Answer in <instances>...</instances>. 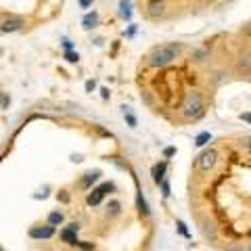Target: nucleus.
I'll use <instances>...</instances> for the list:
<instances>
[{"instance_id":"f704fd0d","label":"nucleus","mask_w":251,"mask_h":251,"mask_svg":"<svg viewBox=\"0 0 251 251\" xmlns=\"http://www.w3.org/2000/svg\"><path fill=\"white\" fill-rule=\"evenodd\" d=\"M99 92H100V99H103V100H109V99H111V90H109V88H100Z\"/></svg>"},{"instance_id":"b1692460","label":"nucleus","mask_w":251,"mask_h":251,"mask_svg":"<svg viewBox=\"0 0 251 251\" xmlns=\"http://www.w3.org/2000/svg\"><path fill=\"white\" fill-rule=\"evenodd\" d=\"M63 57H65V61H67V63H80V54H77V50L63 52Z\"/></svg>"},{"instance_id":"ea45409f","label":"nucleus","mask_w":251,"mask_h":251,"mask_svg":"<svg viewBox=\"0 0 251 251\" xmlns=\"http://www.w3.org/2000/svg\"><path fill=\"white\" fill-rule=\"evenodd\" d=\"M247 251H251V243H249V247H247Z\"/></svg>"},{"instance_id":"72a5a7b5","label":"nucleus","mask_w":251,"mask_h":251,"mask_svg":"<svg viewBox=\"0 0 251 251\" xmlns=\"http://www.w3.org/2000/svg\"><path fill=\"white\" fill-rule=\"evenodd\" d=\"M84 88H86V92H94V90H97V82H94V80H86Z\"/></svg>"},{"instance_id":"9d476101","label":"nucleus","mask_w":251,"mask_h":251,"mask_svg":"<svg viewBox=\"0 0 251 251\" xmlns=\"http://www.w3.org/2000/svg\"><path fill=\"white\" fill-rule=\"evenodd\" d=\"M237 72L241 74V75H247V74H251V50H243L241 54H239V59H237Z\"/></svg>"},{"instance_id":"7ed1b4c3","label":"nucleus","mask_w":251,"mask_h":251,"mask_svg":"<svg viewBox=\"0 0 251 251\" xmlns=\"http://www.w3.org/2000/svg\"><path fill=\"white\" fill-rule=\"evenodd\" d=\"M218 163H220V151L218 149H205V151L199 153L195 166H197V170L203 172V174H209V172L216 170Z\"/></svg>"},{"instance_id":"5701e85b","label":"nucleus","mask_w":251,"mask_h":251,"mask_svg":"<svg viewBox=\"0 0 251 251\" xmlns=\"http://www.w3.org/2000/svg\"><path fill=\"white\" fill-rule=\"evenodd\" d=\"M99 188H100V193L103 195H109V193H115V182H103V184H99Z\"/></svg>"},{"instance_id":"e433bc0d","label":"nucleus","mask_w":251,"mask_h":251,"mask_svg":"<svg viewBox=\"0 0 251 251\" xmlns=\"http://www.w3.org/2000/svg\"><path fill=\"white\" fill-rule=\"evenodd\" d=\"M94 46H105V38H94Z\"/></svg>"},{"instance_id":"ddd939ff","label":"nucleus","mask_w":251,"mask_h":251,"mask_svg":"<svg viewBox=\"0 0 251 251\" xmlns=\"http://www.w3.org/2000/svg\"><path fill=\"white\" fill-rule=\"evenodd\" d=\"M117 15H120V19L124 21H132V15H134V11H132V2L130 0H120V4H117Z\"/></svg>"},{"instance_id":"f8f14e48","label":"nucleus","mask_w":251,"mask_h":251,"mask_svg":"<svg viewBox=\"0 0 251 251\" xmlns=\"http://www.w3.org/2000/svg\"><path fill=\"white\" fill-rule=\"evenodd\" d=\"M122 211H124V205H122L120 199H109L107 201V205H105V216L107 218H120Z\"/></svg>"},{"instance_id":"6ab92c4d","label":"nucleus","mask_w":251,"mask_h":251,"mask_svg":"<svg viewBox=\"0 0 251 251\" xmlns=\"http://www.w3.org/2000/svg\"><path fill=\"white\" fill-rule=\"evenodd\" d=\"M207 59H209V50H203V49L193 50V61L195 63H205Z\"/></svg>"},{"instance_id":"6e6552de","label":"nucleus","mask_w":251,"mask_h":251,"mask_svg":"<svg viewBox=\"0 0 251 251\" xmlns=\"http://www.w3.org/2000/svg\"><path fill=\"white\" fill-rule=\"evenodd\" d=\"M100 174H103L100 170H90V172H86V174H82V178H80V188H82V191H92V184L99 182Z\"/></svg>"},{"instance_id":"412c9836","label":"nucleus","mask_w":251,"mask_h":251,"mask_svg":"<svg viewBox=\"0 0 251 251\" xmlns=\"http://www.w3.org/2000/svg\"><path fill=\"white\" fill-rule=\"evenodd\" d=\"M9 105H11V94L6 92V90H2V92H0V109H2V111H6V109H9Z\"/></svg>"},{"instance_id":"9b49d317","label":"nucleus","mask_w":251,"mask_h":251,"mask_svg":"<svg viewBox=\"0 0 251 251\" xmlns=\"http://www.w3.org/2000/svg\"><path fill=\"white\" fill-rule=\"evenodd\" d=\"M166 172H168V159H163V161H159V163H155L153 170H151L153 182H155V184H161L163 180H166Z\"/></svg>"},{"instance_id":"c756f323","label":"nucleus","mask_w":251,"mask_h":251,"mask_svg":"<svg viewBox=\"0 0 251 251\" xmlns=\"http://www.w3.org/2000/svg\"><path fill=\"white\" fill-rule=\"evenodd\" d=\"M49 191H50V186H44L42 191H38L34 195V199H46V197H49Z\"/></svg>"},{"instance_id":"39448f33","label":"nucleus","mask_w":251,"mask_h":251,"mask_svg":"<svg viewBox=\"0 0 251 251\" xmlns=\"http://www.w3.org/2000/svg\"><path fill=\"white\" fill-rule=\"evenodd\" d=\"M27 234H29V239H34V241H49L57 234V228L50 224H38V226H31Z\"/></svg>"},{"instance_id":"bb28decb","label":"nucleus","mask_w":251,"mask_h":251,"mask_svg":"<svg viewBox=\"0 0 251 251\" xmlns=\"http://www.w3.org/2000/svg\"><path fill=\"white\" fill-rule=\"evenodd\" d=\"M57 199H59L61 203H69V201H72V197H69V191H67V188H61V191L57 193Z\"/></svg>"},{"instance_id":"cd10ccee","label":"nucleus","mask_w":251,"mask_h":251,"mask_svg":"<svg viewBox=\"0 0 251 251\" xmlns=\"http://www.w3.org/2000/svg\"><path fill=\"white\" fill-rule=\"evenodd\" d=\"M159 186H161V195H163V199H168V197H170V180L166 178Z\"/></svg>"},{"instance_id":"f3484780","label":"nucleus","mask_w":251,"mask_h":251,"mask_svg":"<svg viewBox=\"0 0 251 251\" xmlns=\"http://www.w3.org/2000/svg\"><path fill=\"white\" fill-rule=\"evenodd\" d=\"M201 232H203V237L209 239V241H216L218 239V230H216V226L214 222H205L201 226Z\"/></svg>"},{"instance_id":"f03ea898","label":"nucleus","mask_w":251,"mask_h":251,"mask_svg":"<svg viewBox=\"0 0 251 251\" xmlns=\"http://www.w3.org/2000/svg\"><path fill=\"white\" fill-rule=\"evenodd\" d=\"M203 115H205V94L199 88H191L180 105V117L184 122H197Z\"/></svg>"},{"instance_id":"aec40b11","label":"nucleus","mask_w":251,"mask_h":251,"mask_svg":"<svg viewBox=\"0 0 251 251\" xmlns=\"http://www.w3.org/2000/svg\"><path fill=\"white\" fill-rule=\"evenodd\" d=\"M138 209H140V214H143L145 218H149L151 216V209H149V205H147V201H145V197H143V193H138Z\"/></svg>"},{"instance_id":"58836bf2","label":"nucleus","mask_w":251,"mask_h":251,"mask_svg":"<svg viewBox=\"0 0 251 251\" xmlns=\"http://www.w3.org/2000/svg\"><path fill=\"white\" fill-rule=\"evenodd\" d=\"M245 149H247V151L251 153V138H247V140H245Z\"/></svg>"},{"instance_id":"473e14b6","label":"nucleus","mask_w":251,"mask_h":251,"mask_svg":"<svg viewBox=\"0 0 251 251\" xmlns=\"http://www.w3.org/2000/svg\"><path fill=\"white\" fill-rule=\"evenodd\" d=\"M77 4H80V9H84V11H88L90 6L94 4V0H77Z\"/></svg>"},{"instance_id":"393cba45","label":"nucleus","mask_w":251,"mask_h":251,"mask_svg":"<svg viewBox=\"0 0 251 251\" xmlns=\"http://www.w3.org/2000/svg\"><path fill=\"white\" fill-rule=\"evenodd\" d=\"M226 75H228L226 72H216V74H211L209 80H211V84H220V82H224V80H226Z\"/></svg>"},{"instance_id":"a211bd4d","label":"nucleus","mask_w":251,"mask_h":251,"mask_svg":"<svg viewBox=\"0 0 251 251\" xmlns=\"http://www.w3.org/2000/svg\"><path fill=\"white\" fill-rule=\"evenodd\" d=\"M209 140H211V134H209V132H199L197 138H195V147L203 149V147H205V145L209 143Z\"/></svg>"},{"instance_id":"0eeeda50","label":"nucleus","mask_w":251,"mask_h":251,"mask_svg":"<svg viewBox=\"0 0 251 251\" xmlns=\"http://www.w3.org/2000/svg\"><path fill=\"white\" fill-rule=\"evenodd\" d=\"M168 11V4H166V0H149L147 2V15L151 19H159L163 17Z\"/></svg>"},{"instance_id":"20e7f679","label":"nucleus","mask_w":251,"mask_h":251,"mask_svg":"<svg viewBox=\"0 0 251 251\" xmlns=\"http://www.w3.org/2000/svg\"><path fill=\"white\" fill-rule=\"evenodd\" d=\"M25 25H27V19L23 17V15L11 13V15H4V17H2V23H0V31H2V34H13V31H19V29H23Z\"/></svg>"},{"instance_id":"423d86ee","label":"nucleus","mask_w":251,"mask_h":251,"mask_svg":"<svg viewBox=\"0 0 251 251\" xmlns=\"http://www.w3.org/2000/svg\"><path fill=\"white\" fill-rule=\"evenodd\" d=\"M77 232H80V224H77V222H69L65 228L59 232V239L65 243V245L75 247L77 243H80V239H77Z\"/></svg>"},{"instance_id":"f257e3e1","label":"nucleus","mask_w":251,"mask_h":251,"mask_svg":"<svg viewBox=\"0 0 251 251\" xmlns=\"http://www.w3.org/2000/svg\"><path fill=\"white\" fill-rule=\"evenodd\" d=\"M184 50H186V46L182 42L157 44L145 54V63L149 67H153V69H163V67H168L170 63H174Z\"/></svg>"},{"instance_id":"2eb2a0df","label":"nucleus","mask_w":251,"mask_h":251,"mask_svg":"<svg viewBox=\"0 0 251 251\" xmlns=\"http://www.w3.org/2000/svg\"><path fill=\"white\" fill-rule=\"evenodd\" d=\"M46 224L54 226V228H57V226H63V224H65V214H63L61 209H52L50 214L46 216Z\"/></svg>"},{"instance_id":"c85d7f7f","label":"nucleus","mask_w":251,"mask_h":251,"mask_svg":"<svg viewBox=\"0 0 251 251\" xmlns=\"http://www.w3.org/2000/svg\"><path fill=\"white\" fill-rule=\"evenodd\" d=\"M136 29H138V25H136V23H130V25H128V29L124 31V36H126V38H132V36L136 34Z\"/></svg>"},{"instance_id":"2f4dec72","label":"nucleus","mask_w":251,"mask_h":251,"mask_svg":"<svg viewBox=\"0 0 251 251\" xmlns=\"http://www.w3.org/2000/svg\"><path fill=\"white\" fill-rule=\"evenodd\" d=\"M178 230H180V234H182V237H191V234H188V230H186V224L182 222V220H178Z\"/></svg>"},{"instance_id":"c9c22d12","label":"nucleus","mask_w":251,"mask_h":251,"mask_svg":"<svg viewBox=\"0 0 251 251\" xmlns=\"http://www.w3.org/2000/svg\"><path fill=\"white\" fill-rule=\"evenodd\" d=\"M239 120H241V122H247V124H251V111L241 113V115H239Z\"/></svg>"},{"instance_id":"7c9ffc66","label":"nucleus","mask_w":251,"mask_h":251,"mask_svg":"<svg viewBox=\"0 0 251 251\" xmlns=\"http://www.w3.org/2000/svg\"><path fill=\"white\" fill-rule=\"evenodd\" d=\"M176 155V147H166L163 149V159H170V157Z\"/></svg>"},{"instance_id":"dca6fc26","label":"nucleus","mask_w":251,"mask_h":251,"mask_svg":"<svg viewBox=\"0 0 251 251\" xmlns=\"http://www.w3.org/2000/svg\"><path fill=\"white\" fill-rule=\"evenodd\" d=\"M122 115H124V120H126V124L130 126V128H136L138 126V120H136V115L132 113V107H128V105H124L122 107Z\"/></svg>"},{"instance_id":"a878e982","label":"nucleus","mask_w":251,"mask_h":251,"mask_svg":"<svg viewBox=\"0 0 251 251\" xmlns=\"http://www.w3.org/2000/svg\"><path fill=\"white\" fill-rule=\"evenodd\" d=\"M75 249H82V251H94L97 249V245H94V243H88V241H80L75 245Z\"/></svg>"},{"instance_id":"1a4fd4ad","label":"nucleus","mask_w":251,"mask_h":251,"mask_svg":"<svg viewBox=\"0 0 251 251\" xmlns=\"http://www.w3.org/2000/svg\"><path fill=\"white\" fill-rule=\"evenodd\" d=\"M99 23H100V15L99 11H88L82 17V29L84 31H92V29H97L99 27Z\"/></svg>"},{"instance_id":"4be33fe9","label":"nucleus","mask_w":251,"mask_h":251,"mask_svg":"<svg viewBox=\"0 0 251 251\" xmlns=\"http://www.w3.org/2000/svg\"><path fill=\"white\" fill-rule=\"evenodd\" d=\"M61 46H63V52H72V50H75V44L69 40L67 36H65V38H61Z\"/></svg>"},{"instance_id":"4c0bfd02","label":"nucleus","mask_w":251,"mask_h":251,"mask_svg":"<svg viewBox=\"0 0 251 251\" xmlns=\"http://www.w3.org/2000/svg\"><path fill=\"white\" fill-rule=\"evenodd\" d=\"M72 161H75V163H80V161H82V155H72Z\"/></svg>"},{"instance_id":"4468645a","label":"nucleus","mask_w":251,"mask_h":251,"mask_svg":"<svg viewBox=\"0 0 251 251\" xmlns=\"http://www.w3.org/2000/svg\"><path fill=\"white\" fill-rule=\"evenodd\" d=\"M103 199H105V195L100 193V188H99V186H94L92 191L86 195V205L97 207V205H100V203H103Z\"/></svg>"}]
</instances>
